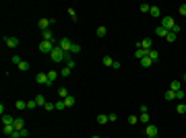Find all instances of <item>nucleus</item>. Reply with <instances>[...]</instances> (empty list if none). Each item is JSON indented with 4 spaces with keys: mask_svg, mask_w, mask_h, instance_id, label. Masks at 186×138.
Masks as SVG:
<instances>
[{
    "mask_svg": "<svg viewBox=\"0 0 186 138\" xmlns=\"http://www.w3.org/2000/svg\"><path fill=\"white\" fill-rule=\"evenodd\" d=\"M66 56H68V54H66V52H64L60 46H56L54 49H52V54H50V58H52L54 62H64V60H66Z\"/></svg>",
    "mask_w": 186,
    "mask_h": 138,
    "instance_id": "obj_1",
    "label": "nucleus"
},
{
    "mask_svg": "<svg viewBox=\"0 0 186 138\" xmlns=\"http://www.w3.org/2000/svg\"><path fill=\"white\" fill-rule=\"evenodd\" d=\"M137 47H141V49H145V52H151V49H153V39H149V37H145V39H141V41H137Z\"/></svg>",
    "mask_w": 186,
    "mask_h": 138,
    "instance_id": "obj_2",
    "label": "nucleus"
},
{
    "mask_svg": "<svg viewBox=\"0 0 186 138\" xmlns=\"http://www.w3.org/2000/svg\"><path fill=\"white\" fill-rule=\"evenodd\" d=\"M58 46L62 47V49H64L66 54H70V49H72V46H75V44H72V41H70L68 37H62V39H58Z\"/></svg>",
    "mask_w": 186,
    "mask_h": 138,
    "instance_id": "obj_3",
    "label": "nucleus"
},
{
    "mask_svg": "<svg viewBox=\"0 0 186 138\" xmlns=\"http://www.w3.org/2000/svg\"><path fill=\"white\" fill-rule=\"evenodd\" d=\"M161 27L168 29V31H172V29L176 27V21H174L172 17H161Z\"/></svg>",
    "mask_w": 186,
    "mask_h": 138,
    "instance_id": "obj_4",
    "label": "nucleus"
},
{
    "mask_svg": "<svg viewBox=\"0 0 186 138\" xmlns=\"http://www.w3.org/2000/svg\"><path fill=\"white\" fill-rule=\"evenodd\" d=\"M54 47H56V44H52V41H42L40 44V52L42 54H52Z\"/></svg>",
    "mask_w": 186,
    "mask_h": 138,
    "instance_id": "obj_5",
    "label": "nucleus"
},
{
    "mask_svg": "<svg viewBox=\"0 0 186 138\" xmlns=\"http://www.w3.org/2000/svg\"><path fill=\"white\" fill-rule=\"evenodd\" d=\"M52 23H56V21H54V19H40V21H37V27H40L42 31H48Z\"/></svg>",
    "mask_w": 186,
    "mask_h": 138,
    "instance_id": "obj_6",
    "label": "nucleus"
},
{
    "mask_svg": "<svg viewBox=\"0 0 186 138\" xmlns=\"http://www.w3.org/2000/svg\"><path fill=\"white\" fill-rule=\"evenodd\" d=\"M35 81H37V85H46V87H50V78H48V72H37Z\"/></svg>",
    "mask_w": 186,
    "mask_h": 138,
    "instance_id": "obj_7",
    "label": "nucleus"
},
{
    "mask_svg": "<svg viewBox=\"0 0 186 138\" xmlns=\"http://www.w3.org/2000/svg\"><path fill=\"white\" fill-rule=\"evenodd\" d=\"M145 132H147V136H157V134H159L157 126H153V124H147V126H145Z\"/></svg>",
    "mask_w": 186,
    "mask_h": 138,
    "instance_id": "obj_8",
    "label": "nucleus"
},
{
    "mask_svg": "<svg viewBox=\"0 0 186 138\" xmlns=\"http://www.w3.org/2000/svg\"><path fill=\"white\" fill-rule=\"evenodd\" d=\"M19 44H21V41H19L17 37H4V46L6 47H17Z\"/></svg>",
    "mask_w": 186,
    "mask_h": 138,
    "instance_id": "obj_9",
    "label": "nucleus"
},
{
    "mask_svg": "<svg viewBox=\"0 0 186 138\" xmlns=\"http://www.w3.org/2000/svg\"><path fill=\"white\" fill-rule=\"evenodd\" d=\"M42 37H44V41H52V44H56V39H54V33H52V29H48V31H42Z\"/></svg>",
    "mask_w": 186,
    "mask_h": 138,
    "instance_id": "obj_10",
    "label": "nucleus"
},
{
    "mask_svg": "<svg viewBox=\"0 0 186 138\" xmlns=\"http://www.w3.org/2000/svg\"><path fill=\"white\" fill-rule=\"evenodd\" d=\"M58 76H60V70H50V72H48V78H50V87L54 85V81H56Z\"/></svg>",
    "mask_w": 186,
    "mask_h": 138,
    "instance_id": "obj_11",
    "label": "nucleus"
},
{
    "mask_svg": "<svg viewBox=\"0 0 186 138\" xmlns=\"http://www.w3.org/2000/svg\"><path fill=\"white\" fill-rule=\"evenodd\" d=\"M12 126H15V130L21 132V130L25 128V120H23V118H15V124H12Z\"/></svg>",
    "mask_w": 186,
    "mask_h": 138,
    "instance_id": "obj_12",
    "label": "nucleus"
},
{
    "mask_svg": "<svg viewBox=\"0 0 186 138\" xmlns=\"http://www.w3.org/2000/svg\"><path fill=\"white\" fill-rule=\"evenodd\" d=\"M2 124H4V126H12V124H15V118L8 115V113H4V115H2Z\"/></svg>",
    "mask_w": 186,
    "mask_h": 138,
    "instance_id": "obj_13",
    "label": "nucleus"
},
{
    "mask_svg": "<svg viewBox=\"0 0 186 138\" xmlns=\"http://www.w3.org/2000/svg\"><path fill=\"white\" fill-rule=\"evenodd\" d=\"M149 15H151L153 19H157V17H161V8H159V6H151V10H149Z\"/></svg>",
    "mask_w": 186,
    "mask_h": 138,
    "instance_id": "obj_14",
    "label": "nucleus"
},
{
    "mask_svg": "<svg viewBox=\"0 0 186 138\" xmlns=\"http://www.w3.org/2000/svg\"><path fill=\"white\" fill-rule=\"evenodd\" d=\"M147 56L151 58V62H153V64L159 60V52H157V49H151V52H147Z\"/></svg>",
    "mask_w": 186,
    "mask_h": 138,
    "instance_id": "obj_15",
    "label": "nucleus"
},
{
    "mask_svg": "<svg viewBox=\"0 0 186 138\" xmlns=\"http://www.w3.org/2000/svg\"><path fill=\"white\" fill-rule=\"evenodd\" d=\"M2 132H4V136H12V134H15V132H17V130H15V126H4V128H2Z\"/></svg>",
    "mask_w": 186,
    "mask_h": 138,
    "instance_id": "obj_16",
    "label": "nucleus"
},
{
    "mask_svg": "<svg viewBox=\"0 0 186 138\" xmlns=\"http://www.w3.org/2000/svg\"><path fill=\"white\" fill-rule=\"evenodd\" d=\"M62 101H64V105H66V107H72V105L77 103V99H75L72 95H68V97H66V99H62Z\"/></svg>",
    "mask_w": 186,
    "mask_h": 138,
    "instance_id": "obj_17",
    "label": "nucleus"
},
{
    "mask_svg": "<svg viewBox=\"0 0 186 138\" xmlns=\"http://www.w3.org/2000/svg\"><path fill=\"white\" fill-rule=\"evenodd\" d=\"M139 62H141V66H143V68L153 66V62H151V58H149V56H145V58H143V60H139Z\"/></svg>",
    "mask_w": 186,
    "mask_h": 138,
    "instance_id": "obj_18",
    "label": "nucleus"
},
{
    "mask_svg": "<svg viewBox=\"0 0 186 138\" xmlns=\"http://www.w3.org/2000/svg\"><path fill=\"white\" fill-rule=\"evenodd\" d=\"M68 95H70V93H68L66 87H60V89H58V97H60V99H66Z\"/></svg>",
    "mask_w": 186,
    "mask_h": 138,
    "instance_id": "obj_19",
    "label": "nucleus"
},
{
    "mask_svg": "<svg viewBox=\"0 0 186 138\" xmlns=\"http://www.w3.org/2000/svg\"><path fill=\"white\" fill-rule=\"evenodd\" d=\"M178 39V35L174 33V31H168V35H165V41H170V44H174Z\"/></svg>",
    "mask_w": 186,
    "mask_h": 138,
    "instance_id": "obj_20",
    "label": "nucleus"
},
{
    "mask_svg": "<svg viewBox=\"0 0 186 138\" xmlns=\"http://www.w3.org/2000/svg\"><path fill=\"white\" fill-rule=\"evenodd\" d=\"M170 89H172V91H182V83H180V81H172Z\"/></svg>",
    "mask_w": 186,
    "mask_h": 138,
    "instance_id": "obj_21",
    "label": "nucleus"
},
{
    "mask_svg": "<svg viewBox=\"0 0 186 138\" xmlns=\"http://www.w3.org/2000/svg\"><path fill=\"white\" fill-rule=\"evenodd\" d=\"M15 107H17L19 111H23V109H27V101H21V99H19V101L15 103Z\"/></svg>",
    "mask_w": 186,
    "mask_h": 138,
    "instance_id": "obj_22",
    "label": "nucleus"
},
{
    "mask_svg": "<svg viewBox=\"0 0 186 138\" xmlns=\"http://www.w3.org/2000/svg\"><path fill=\"white\" fill-rule=\"evenodd\" d=\"M108 122H110V118H108L105 113H99V115H97V124H108Z\"/></svg>",
    "mask_w": 186,
    "mask_h": 138,
    "instance_id": "obj_23",
    "label": "nucleus"
},
{
    "mask_svg": "<svg viewBox=\"0 0 186 138\" xmlns=\"http://www.w3.org/2000/svg\"><path fill=\"white\" fill-rule=\"evenodd\" d=\"M135 56H137L139 60H143V58L147 56V52H145V49H141V47H137V49H135Z\"/></svg>",
    "mask_w": 186,
    "mask_h": 138,
    "instance_id": "obj_24",
    "label": "nucleus"
},
{
    "mask_svg": "<svg viewBox=\"0 0 186 138\" xmlns=\"http://www.w3.org/2000/svg\"><path fill=\"white\" fill-rule=\"evenodd\" d=\"M155 33H157V35H159V37H165V35H168V29H163V27H161V25H159V27H157V29H155Z\"/></svg>",
    "mask_w": 186,
    "mask_h": 138,
    "instance_id": "obj_25",
    "label": "nucleus"
},
{
    "mask_svg": "<svg viewBox=\"0 0 186 138\" xmlns=\"http://www.w3.org/2000/svg\"><path fill=\"white\" fill-rule=\"evenodd\" d=\"M64 64H66V66H68V68H70V70H72V68H75V60H72V58H70V54H68V56H66V60H64Z\"/></svg>",
    "mask_w": 186,
    "mask_h": 138,
    "instance_id": "obj_26",
    "label": "nucleus"
},
{
    "mask_svg": "<svg viewBox=\"0 0 186 138\" xmlns=\"http://www.w3.org/2000/svg\"><path fill=\"white\" fill-rule=\"evenodd\" d=\"M139 120L143 122V124H145V126H147V124L151 122V115H149V113H141V118H139Z\"/></svg>",
    "mask_w": 186,
    "mask_h": 138,
    "instance_id": "obj_27",
    "label": "nucleus"
},
{
    "mask_svg": "<svg viewBox=\"0 0 186 138\" xmlns=\"http://www.w3.org/2000/svg\"><path fill=\"white\" fill-rule=\"evenodd\" d=\"M165 99H168V101H174V99H176V91H172V89L165 91Z\"/></svg>",
    "mask_w": 186,
    "mask_h": 138,
    "instance_id": "obj_28",
    "label": "nucleus"
},
{
    "mask_svg": "<svg viewBox=\"0 0 186 138\" xmlns=\"http://www.w3.org/2000/svg\"><path fill=\"white\" fill-rule=\"evenodd\" d=\"M139 122H141V120L137 118V115H128V124H130V126H137Z\"/></svg>",
    "mask_w": 186,
    "mask_h": 138,
    "instance_id": "obj_29",
    "label": "nucleus"
},
{
    "mask_svg": "<svg viewBox=\"0 0 186 138\" xmlns=\"http://www.w3.org/2000/svg\"><path fill=\"white\" fill-rule=\"evenodd\" d=\"M35 107H37V101L35 99H29L27 101V109H35Z\"/></svg>",
    "mask_w": 186,
    "mask_h": 138,
    "instance_id": "obj_30",
    "label": "nucleus"
},
{
    "mask_svg": "<svg viewBox=\"0 0 186 138\" xmlns=\"http://www.w3.org/2000/svg\"><path fill=\"white\" fill-rule=\"evenodd\" d=\"M35 101H37V105H46V103H48L44 95H37V97H35Z\"/></svg>",
    "mask_w": 186,
    "mask_h": 138,
    "instance_id": "obj_31",
    "label": "nucleus"
},
{
    "mask_svg": "<svg viewBox=\"0 0 186 138\" xmlns=\"http://www.w3.org/2000/svg\"><path fill=\"white\" fill-rule=\"evenodd\" d=\"M103 64H105V66H114V60H112L110 56H103Z\"/></svg>",
    "mask_w": 186,
    "mask_h": 138,
    "instance_id": "obj_32",
    "label": "nucleus"
},
{
    "mask_svg": "<svg viewBox=\"0 0 186 138\" xmlns=\"http://www.w3.org/2000/svg\"><path fill=\"white\" fill-rule=\"evenodd\" d=\"M19 70L27 72V70H29V62H21V64H19Z\"/></svg>",
    "mask_w": 186,
    "mask_h": 138,
    "instance_id": "obj_33",
    "label": "nucleus"
},
{
    "mask_svg": "<svg viewBox=\"0 0 186 138\" xmlns=\"http://www.w3.org/2000/svg\"><path fill=\"white\" fill-rule=\"evenodd\" d=\"M60 76H70V68H68V66H64V68L60 70Z\"/></svg>",
    "mask_w": 186,
    "mask_h": 138,
    "instance_id": "obj_34",
    "label": "nucleus"
},
{
    "mask_svg": "<svg viewBox=\"0 0 186 138\" xmlns=\"http://www.w3.org/2000/svg\"><path fill=\"white\" fill-rule=\"evenodd\" d=\"M56 109H58V111H60V109H66V105H64V101H62V99H58V101H56Z\"/></svg>",
    "mask_w": 186,
    "mask_h": 138,
    "instance_id": "obj_35",
    "label": "nucleus"
},
{
    "mask_svg": "<svg viewBox=\"0 0 186 138\" xmlns=\"http://www.w3.org/2000/svg\"><path fill=\"white\" fill-rule=\"evenodd\" d=\"M176 111H178V113H186V105H184V103L176 105Z\"/></svg>",
    "mask_w": 186,
    "mask_h": 138,
    "instance_id": "obj_36",
    "label": "nucleus"
},
{
    "mask_svg": "<svg viewBox=\"0 0 186 138\" xmlns=\"http://www.w3.org/2000/svg\"><path fill=\"white\" fill-rule=\"evenodd\" d=\"M105 33H108V29H105V27H99V29H97V37H103Z\"/></svg>",
    "mask_w": 186,
    "mask_h": 138,
    "instance_id": "obj_37",
    "label": "nucleus"
},
{
    "mask_svg": "<svg viewBox=\"0 0 186 138\" xmlns=\"http://www.w3.org/2000/svg\"><path fill=\"white\" fill-rule=\"evenodd\" d=\"M139 8H141V12H149L151 10V4H141Z\"/></svg>",
    "mask_w": 186,
    "mask_h": 138,
    "instance_id": "obj_38",
    "label": "nucleus"
},
{
    "mask_svg": "<svg viewBox=\"0 0 186 138\" xmlns=\"http://www.w3.org/2000/svg\"><path fill=\"white\" fill-rule=\"evenodd\" d=\"M44 107H46L48 111H52V109H56V103H50V101H48V103L44 105Z\"/></svg>",
    "mask_w": 186,
    "mask_h": 138,
    "instance_id": "obj_39",
    "label": "nucleus"
},
{
    "mask_svg": "<svg viewBox=\"0 0 186 138\" xmlns=\"http://www.w3.org/2000/svg\"><path fill=\"white\" fill-rule=\"evenodd\" d=\"M79 52H81V46H79V44H75V46H72V49H70V54H79Z\"/></svg>",
    "mask_w": 186,
    "mask_h": 138,
    "instance_id": "obj_40",
    "label": "nucleus"
},
{
    "mask_svg": "<svg viewBox=\"0 0 186 138\" xmlns=\"http://www.w3.org/2000/svg\"><path fill=\"white\" fill-rule=\"evenodd\" d=\"M10 60H12V64H17V66H19V64H21V62H23V60H21V58H19V56H12V58H10Z\"/></svg>",
    "mask_w": 186,
    "mask_h": 138,
    "instance_id": "obj_41",
    "label": "nucleus"
},
{
    "mask_svg": "<svg viewBox=\"0 0 186 138\" xmlns=\"http://www.w3.org/2000/svg\"><path fill=\"white\" fill-rule=\"evenodd\" d=\"M176 99L182 101V99H184V91H176Z\"/></svg>",
    "mask_w": 186,
    "mask_h": 138,
    "instance_id": "obj_42",
    "label": "nucleus"
},
{
    "mask_svg": "<svg viewBox=\"0 0 186 138\" xmlns=\"http://www.w3.org/2000/svg\"><path fill=\"white\" fill-rule=\"evenodd\" d=\"M178 12H180V15H182V17H186V4H182V6H180V8H178Z\"/></svg>",
    "mask_w": 186,
    "mask_h": 138,
    "instance_id": "obj_43",
    "label": "nucleus"
},
{
    "mask_svg": "<svg viewBox=\"0 0 186 138\" xmlns=\"http://www.w3.org/2000/svg\"><path fill=\"white\" fill-rule=\"evenodd\" d=\"M29 136V130H27V128H23V130H21V138H27Z\"/></svg>",
    "mask_w": 186,
    "mask_h": 138,
    "instance_id": "obj_44",
    "label": "nucleus"
},
{
    "mask_svg": "<svg viewBox=\"0 0 186 138\" xmlns=\"http://www.w3.org/2000/svg\"><path fill=\"white\" fill-rule=\"evenodd\" d=\"M68 15H70V19H77V12H75L72 8H68Z\"/></svg>",
    "mask_w": 186,
    "mask_h": 138,
    "instance_id": "obj_45",
    "label": "nucleus"
},
{
    "mask_svg": "<svg viewBox=\"0 0 186 138\" xmlns=\"http://www.w3.org/2000/svg\"><path fill=\"white\" fill-rule=\"evenodd\" d=\"M141 113H149V107L147 105H141Z\"/></svg>",
    "mask_w": 186,
    "mask_h": 138,
    "instance_id": "obj_46",
    "label": "nucleus"
},
{
    "mask_svg": "<svg viewBox=\"0 0 186 138\" xmlns=\"http://www.w3.org/2000/svg\"><path fill=\"white\" fill-rule=\"evenodd\" d=\"M108 118H110V122H116V120H118V115H116V113H110Z\"/></svg>",
    "mask_w": 186,
    "mask_h": 138,
    "instance_id": "obj_47",
    "label": "nucleus"
},
{
    "mask_svg": "<svg viewBox=\"0 0 186 138\" xmlns=\"http://www.w3.org/2000/svg\"><path fill=\"white\" fill-rule=\"evenodd\" d=\"M182 81H184V83H186V72H184V76H182Z\"/></svg>",
    "mask_w": 186,
    "mask_h": 138,
    "instance_id": "obj_48",
    "label": "nucleus"
},
{
    "mask_svg": "<svg viewBox=\"0 0 186 138\" xmlns=\"http://www.w3.org/2000/svg\"><path fill=\"white\" fill-rule=\"evenodd\" d=\"M147 138H157V136H147Z\"/></svg>",
    "mask_w": 186,
    "mask_h": 138,
    "instance_id": "obj_49",
    "label": "nucleus"
},
{
    "mask_svg": "<svg viewBox=\"0 0 186 138\" xmlns=\"http://www.w3.org/2000/svg\"><path fill=\"white\" fill-rule=\"evenodd\" d=\"M91 138H101V136H91Z\"/></svg>",
    "mask_w": 186,
    "mask_h": 138,
    "instance_id": "obj_50",
    "label": "nucleus"
},
{
    "mask_svg": "<svg viewBox=\"0 0 186 138\" xmlns=\"http://www.w3.org/2000/svg\"><path fill=\"white\" fill-rule=\"evenodd\" d=\"M103 138H108V136H103Z\"/></svg>",
    "mask_w": 186,
    "mask_h": 138,
    "instance_id": "obj_51",
    "label": "nucleus"
},
{
    "mask_svg": "<svg viewBox=\"0 0 186 138\" xmlns=\"http://www.w3.org/2000/svg\"><path fill=\"white\" fill-rule=\"evenodd\" d=\"M184 105H186V101H184Z\"/></svg>",
    "mask_w": 186,
    "mask_h": 138,
    "instance_id": "obj_52",
    "label": "nucleus"
},
{
    "mask_svg": "<svg viewBox=\"0 0 186 138\" xmlns=\"http://www.w3.org/2000/svg\"><path fill=\"white\" fill-rule=\"evenodd\" d=\"M184 115H186V113H184Z\"/></svg>",
    "mask_w": 186,
    "mask_h": 138,
    "instance_id": "obj_53",
    "label": "nucleus"
}]
</instances>
